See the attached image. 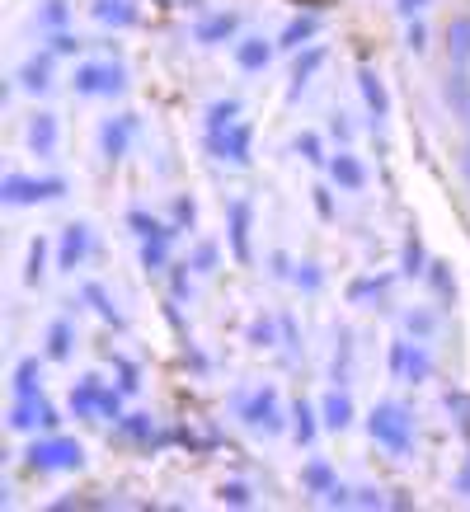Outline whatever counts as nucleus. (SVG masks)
<instances>
[{
	"label": "nucleus",
	"instance_id": "1",
	"mask_svg": "<svg viewBox=\"0 0 470 512\" xmlns=\"http://www.w3.org/2000/svg\"><path fill=\"white\" fill-rule=\"evenodd\" d=\"M24 461H29L33 475H57V470H80L85 466V447H80L76 437H62V433H47L38 437L29 451H24Z\"/></svg>",
	"mask_w": 470,
	"mask_h": 512
},
{
	"label": "nucleus",
	"instance_id": "2",
	"mask_svg": "<svg viewBox=\"0 0 470 512\" xmlns=\"http://www.w3.org/2000/svg\"><path fill=\"white\" fill-rule=\"evenodd\" d=\"M367 433H372L376 447L409 451V442H414V419H409V409H400V404H376L372 414H367Z\"/></svg>",
	"mask_w": 470,
	"mask_h": 512
},
{
	"label": "nucleus",
	"instance_id": "3",
	"mask_svg": "<svg viewBox=\"0 0 470 512\" xmlns=\"http://www.w3.org/2000/svg\"><path fill=\"white\" fill-rule=\"evenodd\" d=\"M66 193V179H33V174H5L0 179V202L5 207H38Z\"/></svg>",
	"mask_w": 470,
	"mask_h": 512
},
{
	"label": "nucleus",
	"instance_id": "4",
	"mask_svg": "<svg viewBox=\"0 0 470 512\" xmlns=\"http://www.w3.org/2000/svg\"><path fill=\"white\" fill-rule=\"evenodd\" d=\"M71 409H76L80 419H90V414H99V419H123V400H118V390L99 386V376H85V381L71 390Z\"/></svg>",
	"mask_w": 470,
	"mask_h": 512
},
{
	"label": "nucleus",
	"instance_id": "5",
	"mask_svg": "<svg viewBox=\"0 0 470 512\" xmlns=\"http://www.w3.org/2000/svg\"><path fill=\"white\" fill-rule=\"evenodd\" d=\"M76 94H85V99H99V94H123L127 90V76L118 62H85L76 66Z\"/></svg>",
	"mask_w": 470,
	"mask_h": 512
},
{
	"label": "nucleus",
	"instance_id": "6",
	"mask_svg": "<svg viewBox=\"0 0 470 512\" xmlns=\"http://www.w3.org/2000/svg\"><path fill=\"white\" fill-rule=\"evenodd\" d=\"M250 141H254L250 123H235V127H226V132H212V137H207V146H212V156H217V160L250 165Z\"/></svg>",
	"mask_w": 470,
	"mask_h": 512
},
{
	"label": "nucleus",
	"instance_id": "7",
	"mask_svg": "<svg viewBox=\"0 0 470 512\" xmlns=\"http://www.w3.org/2000/svg\"><path fill=\"white\" fill-rule=\"evenodd\" d=\"M240 419L250 428H264V433H282V409H278V395L273 390H259L250 400L240 404Z\"/></svg>",
	"mask_w": 470,
	"mask_h": 512
},
{
	"label": "nucleus",
	"instance_id": "8",
	"mask_svg": "<svg viewBox=\"0 0 470 512\" xmlns=\"http://www.w3.org/2000/svg\"><path fill=\"white\" fill-rule=\"evenodd\" d=\"M132 132H137V118H132V113H118V118H109V123L99 127V146H104V160H109V165L127 156Z\"/></svg>",
	"mask_w": 470,
	"mask_h": 512
},
{
	"label": "nucleus",
	"instance_id": "9",
	"mask_svg": "<svg viewBox=\"0 0 470 512\" xmlns=\"http://www.w3.org/2000/svg\"><path fill=\"white\" fill-rule=\"evenodd\" d=\"M118 433H123L132 447H165V442H174V433H160L151 414H123V419H118Z\"/></svg>",
	"mask_w": 470,
	"mask_h": 512
},
{
	"label": "nucleus",
	"instance_id": "10",
	"mask_svg": "<svg viewBox=\"0 0 470 512\" xmlns=\"http://www.w3.org/2000/svg\"><path fill=\"white\" fill-rule=\"evenodd\" d=\"M85 254H90V226H85V221H71L62 231V245H57V268L71 273V268H80Z\"/></svg>",
	"mask_w": 470,
	"mask_h": 512
},
{
	"label": "nucleus",
	"instance_id": "11",
	"mask_svg": "<svg viewBox=\"0 0 470 512\" xmlns=\"http://www.w3.org/2000/svg\"><path fill=\"white\" fill-rule=\"evenodd\" d=\"M174 231H179V226H165V231H156V235H146V240H141V268H146V273H170V240H174Z\"/></svg>",
	"mask_w": 470,
	"mask_h": 512
},
{
	"label": "nucleus",
	"instance_id": "12",
	"mask_svg": "<svg viewBox=\"0 0 470 512\" xmlns=\"http://www.w3.org/2000/svg\"><path fill=\"white\" fill-rule=\"evenodd\" d=\"M19 90L24 94H47L52 90V52H38V57H29V62L19 66Z\"/></svg>",
	"mask_w": 470,
	"mask_h": 512
},
{
	"label": "nucleus",
	"instance_id": "13",
	"mask_svg": "<svg viewBox=\"0 0 470 512\" xmlns=\"http://www.w3.org/2000/svg\"><path fill=\"white\" fill-rule=\"evenodd\" d=\"M250 202H231V254H235V264H250L254 254H250Z\"/></svg>",
	"mask_w": 470,
	"mask_h": 512
},
{
	"label": "nucleus",
	"instance_id": "14",
	"mask_svg": "<svg viewBox=\"0 0 470 512\" xmlns=\"http://www.w3.org/2000/svg\"><path fill=\"white\" fill-rule=\"evenodd\" d=\"M90 15L99 19V24H109V29H132L137 24V0H94Z\"/></svg>",
	"mask_w": 470,
	"mask_h": 512
},
{
	"label": "nucleus",
	"instance_id": "15",
	"mask_svg": "<svg viewBox=\"0 0 470 512\" xmlns=\"http://www.w3.org/2000/svg\"><path fill=\"white\" fill-rule=\"evenodd\" d=\"M57 137H62L57 113H33V118H29V146H33V156H52V151H57Z\"/></svg>",
	"mask_w": 470,
	"mask_h": 512
},
{
	"label": "nucleus",
	"instance_id": "16",
	"mask_svg": "<svg viewBox=\"0 0 470 512\" xmlns=\"http://www.w3.org/2000/svg\"><path fill=\"white\" fill-rule=\"evenodd\" d=\"M273 52H278V43H268V38H240L235 43V66L240 71H264L273 62Z\"/></svg>",
	"mask_w": 470,
	"mask_h": 512
},
{
	"label": "nucleus",
	"instance_id": "17",
	"mask_svg": "<svg viewBox=\"0 0 470 512\" xmlns=\"http://www.w3.org/2000/svg\"><path fill=\"white\" fill-rule=\"evenodd\" d=\"M358 90H362V99H367L372 118L381 123V118L391 113V94H386V85H381V76H376L372 66H358Z\"/></svg>",
	"mask_w": 470,
	"mask_h": 512
},
{
	"label": "nucleus",
	"instance_id": "18",
	"mask_svg": "<svg viewBox=\"0 0 470 512\" xmlns=\"http://www.w3.org/2000/svg\"><path fill=\"white\" fill-rule=\"evenodd\" d=\"M315 33H320V19H315V15H297V19H287V29L278 33V47H282V52H301V47L315 43Z\"/></svg>",
	"mask_w": 470,
	"mask_h": 512
},
{
	"label": "nucleus",
	"instance_id": "19",
	"mask_svg": "<svg viewBox=\"0 0 470 512\" xmlns=\"http://www.w3.org/2000/svg\"><path fill=\"white\" fill-rule=\"evenodd\" d=\"M442 99L452 104V113H461L470 127V76H466V66H452L447 71V80H442Z\"/></svg>",
	"mask_w": 470,
	"mask_h": 512
},
{
	"label": "nucleus",
	"instance_id": "20",
	"mask_svg": "<svg viewBox=\"0 0 470 512\" xmlns=\"http://www.w3.org/2000/svg\"><path fill=\"white\" fill-rule=\"evenodd\" d=\"M329 179L339 188H348V193H358V188L367 184V170H362V160L353 156V151H339V156L329 160Z\"/></svg>",
	"mask_w": 470,
	"mask_h": 512
},
{
	"label": "nucleus",
	"instance_id": "21",
	"mask_svg": "<svg viewBox=\"0 0 470 512\" xmlns=\"http://www.w3.org/2000/svg\"><path fill=\"white\" fill-rule=\"evenodd\" d=\"M235 29H240V15H231V10H221V15H207L198 29H193V38L198 43H226V38H235Z\"/></svg>",
	"mask_w": 470,
	"mask_h": 512
},
{
	"label": "nucleus",
	"instance_id": "22",
	"mask_svg": "<svg viewBox=\"0 0 470 512\" xmlns=\"http://www.w3.org/2000/svg\"><path fill=\"white\" fill-rule=\"evenodd\" d=\"M320 423H325L329 433H344L348 423H353V400H348L344 390L325 395V404H320Z\"/></svg>",
	"mask_w": 470,
	"mask_h": 512
},
{
	"label": "nucleus",
	"instance_id": "23",
	"mask_svg": "<svg viewBox=\"0 0 470 512\" xmlns=\"http://www.w3.org/2000/svg\"><path fill=\"white\" fill-rule=\"evenodd\" d=\"M447 62L470 66V15H456L447 24Z\"/></svg>",
	"mask_w": 470,
	"mask_h": 512
},
{
	"label": "nucleus",
	"instance_id": "24",
	"mask_svg": "<svg viewBox=\"0 0 470 512\" xmlns=\"http://www.w3.org/2000/svg\"><path fill=\"white\" fill-rule=\"evenodd\" d=\"M71 348H76V329H71V320H52V325H47V362H66Z\"/></svg>",
	"mask_w": 470,
	"mask_h": 512
},
{
	"label": "nucleus",
	"instance_id": "25",
	"mask_svg": "<svg viewBox=\"0 0 470 512\" xmlns=\"http://www.w3.org/2000/svg\"><path fill=\"white\" fill-rule=\"evenodd\" d=\"M320 66H325V52H320V47H306V52L297 57V66H292V90H287V99H297V94L311 85V76L320 71Z\"/></svg>",
	"mask_w": 470,
	"mask_h": 512
},
{
	"label": "nucleus",
	"instance_id": "26",
	"mask_svg": "<svg viewBox=\"0 0 470 512\" xmlns=\"http://www.w3.org/2000/svg\"><path fill=\"white\" fill-rule=\"evenodd\" d=\"M38 409H43V395H33V400H15L10 404V433H33L38 428Z\"/></svg>",
	"mask_w": 470,
	"mask_h": 512
},
{
	"label": "nucleus",
	"instance_id": "27",
	"mask_svg": "<svg viewBox=\"0 0 470 512\" xmlns=\"http://www.w3.org/2000/svg\"><path fill=\"white\" fill-rule=\"evenodd\" d=\"M240 123V99H217V104H207V137L212 132H226V127Z\"/></svg>",
	"mask_w": 470,
	"mask_h": 512
},
{
	"label": "nucleus",
	"instance_id": "28",
	"mask_svg": "<svg viewBox=\"0 0 470 512\" xmlns=\"http://www.w3.org/2000/svg\"><path fill=\"white\" fill-rule=\"evenodd\" d=\"M43 386V372H38V357H24L15 367V400H33Z\"/></svg>",
	"mask_w": 470,
	"mask_h": 512
},
{
	"label": "nucleus",
	"instance_id": "29",
	"mask_svg": "<svg viewBox=\"0 0 470 512\" xmlns=\"http://www.w3.org/2000/svg\"><path fill=\"white\" fill-rule=\"evenodd\" d=\"M400 273H405V278H423V273H428V254H423L419 231L405 240V254H400Z\"/></svg>",
	"mask_w": 470,
	"mask_h": 512
},
{
	"label": "nucleus",
	"instance_id": "30",
	"mask_svg": "<svg viewBox=\"0 0 470 512\" xmlns=\"http://www.w3.org/2000/svg\"><path fill=\"white\" fill-rule=\"evenodd\" d=\"M85 301H90L94 306V315H99V320H104V325H123V315H118V306H113V296L104 292V287H99V282H90V287H85Z\"/></svg>",
	"mask_w": 470,
	"mask_h": 512
},
{
	"label": "nucleus",
	"instance_id": "31",
	"mask_svg": "<svg viewBox=\"0 0 470 512\" xmlns=\"http://www.w3.org/2000/svg\"><path fill=\"white\" fill-rule=\"evenodd\" d=\"M334 470L325 466V461H311V466L301 470V489H306V494H329V489H334Z\"/></svg>",
	"mask_w": 470,
	"mask_h": 512
},
{
	"label": "nucleus",
	"instance_id": "32",
	"mask_svg": "<svg viewBox=\"0 0 470 512\" xmlns=\"http://www.w3.org/2000/svg\"><path fill=\"white\" fill-rule=\"evenodd\" d=\"M292 437H297L301 447H311V442H315V409L306 400L292 409Z\"/></svg>",
	"mask_w": 470,
	"mask_h": 512
},
{
	"label": "nucleus",
	"instance_id": "33",
	"mask_svg": "<svg viewBox=\"0 0 470 512\" xmlns=\"http://www.w3.org/2000/svg\"><path fill=\"white\" fill-rule=\"evenodd\" d=\"M423 278L433 282V292H438L442 301H452V296H456V278H452V264H442V259H433V264H428V273H423Z\"/></svg>",
	"mask_w": 470,
	"mask_h": 512
},
{
	"label": "nucleus",
	"instance_id": "34",
	"mask_svg": "<svg viewBox=\"0 0 470 512\" xmlns=\"http://www.w3.org/2000/svg\"><path fill=\"white\" fill-rule=\"evenodd\" d=\"M433 376V357L423 353V343L414 339V348H409V367H405V381L409 386H419V381H428Z\"/></svg>",
	"mask_w": 470,
	"mask_h": 512
},
{
	"label": "nucleus",
	"instance_id": "35",
	"mask_svg": "<svg viewBox=\"0 0 470 512\" xmlns=\"http://www.w3.org/2000/svg\"><path fill=\"white\" fill-rule=\"evenodd\" d=\"M66 19H71V0H43V10H38V24L43 29H66Z\"/></svg>",
	"mask_w": 470,
	"mask_h": 512
},
{
	"label": "nucleus",
	"instance_id": "36",
	"mask_svg": "<svg viewBox=\"0 0 470 512\" xmlns=\"http://www.w3.org/2000/svg\"><path fill=\"white\" fill-rule=\"evenodd\" d=\"M43 273H47V240L38 235V240L29 245V268H24V282H29V287H38V282H43Z\"/></svg>",
	"mask_w": 470,
	"mask_h": 512
},
{
	"label": "nucleus",
	"instance_id": "37",
	"mask_svg": "<svg viewBox=\"0 0 470 512\" xmlns=\"http://www.w3.org/2000/svg\"><path fill=\"white\" fill-rule=\"evenodd\" d=\"M217 503H231V508H250L254 494H250V484L226 480V484H217Z\"/></svg>",
	"mask_w": 470,
	"mask_h": 512
},
{
	"label": "nucleus",
	"instance_id": "38",
	"mask_svg": "<svg viewBox=\"0 0 470 512\" xmlns=\"http://www.w3.org/2000/svg\"><path fill=\"white\" fill-rule=\"evenodd\" d=\"M47 52H52V57H76V52H80V38L71 29H57L52 38H47Z\"/></svg>",
	"mask_w": 470,
	"mask_h": 512
},
{
	"label": "nucleus",
	"instance_id": "39",
	"mask_svg": "<svg viewBox=\"0 0 470 512\" xmlns=\"http://www.w3.org/2000/svg\"><path fill=\"white\" fill-rule=\"evenodd\" d=\"M405 329H409V334H414V339H428V334H433V329H438V320H433V315H428V311H409L405 315Z\"/></svg>",
	"mask_w": 470,
	"mask_h": 512
},
{
	"label": "nucleus",
	"instance_id": "40",
	"mask_svg": "<svg viewBox=\"0 0 470 512\" xmlns=\"http://www.w3.org/2000/svg\"><path fill=\"white\" fill-rule=\"evenodd\" d=\"M297 151H301V160H311V165H320V160H325V146H320V137H315V132H301Z\"/></svg>",
	"mask_w": 470,
	"mask_h": 512
},
{
	"label": "nucleus",
	"instance_id": "41",
	"mask_svg": "<svg viewBox=\"0 0 470 512\" xmlns=\"http://www.w3.org/2000/svg\"><path fill=\"white\" fill-rule=\"evenodd\" d=\"M188 268L193 264H170V296L174 301H184L188 296Z\"/></svg>",
	"mask_w": 470,
	"mask_h": 512
},
{
	"label": "nucleus",
	"instance_id": "42",
	"mask_svg": "<svg viewBox=\"0 0 470 512\" xmlns=\"http://www.w3.org/2000/svg\"><path fill=\"white\" fill-rule=\"evenodd\" d=\"M127 226H132L141 240H146V235H156V231H165V226H160L156 217H146V212H127Z\"/></svg>",
	"mask_w": 470,
	"mask_h": 512
},
{
	"label": "nucleus",
	"instance_id": "43",
	"mask_svg": "<svg viewBox=\"0 0 470 512\" xmlns=\"http://www.w3.org/2000/svg\"><path fill=\"white\" fill-rule=\"evenodd\" d=\"M71 508H109V503H104V498H85V494L57 498V503H52V512H71Z\"/></svg>",
	"mask_w": 470,
	"mask_h": 512
},
{
	"label": "nucleus",
	"instance_id": "44",
	"mask_svg": "<svg viewBox=\"0 0 470 512\" xmlns=\"http://www.w3.org/2000/svg\"><path fill=\"white\" fill-rule=\"evenodd\" d=\"M405 47H409V52H423V47H428V29H423V19H409Z\"/></svg>",
	"mask_w": 470,
	"mask_h": 512
},
{
	"label": "nucleus",
	"instance_id": "45",
	"mask_svg": "<svg viewBox=\"0 0 470 512\" xmlns=\"http://www.w3.org/2000/svg\"><path fill=\"white\" fill-rule=\"evenodd\" d=\"M409 348H414V343H405V339L391 348V372L400 376V381H405V367H409Z\"/></svg>",
	"mask_w": 470,
	"mask_h": 512
},
{
	"label": "nucleus",
	"instance_id": "46",
	"mask_svg": "<svg viewBox=\"0 0 470 512\" xmlns=\"http://www.w3.org/2000/svg\"><path fill=\"white\" fill-rule=\"evenodd\" d=\"M447 409H456V414H461V428H466V433H470V395H461V390H452V395H447Z\"/></svg>",
	"mask_w": 470,
	"mask_h": 512
},
{
	"label": "nucleus",
	"instance_id": "47",
	"mask_svg": "<svg viewBox=\"0 0 470 512\" xmlns=\"http://www.w3.org/2000/svg\"><path fill=\"white\" fill-rule=\"evenodd\" d=\"M381 292H386V282H367V278H362V282H353V287H348V301H362V296H381Z\"/></svg>",
	"mask_w": 470,
	"mask_h": 512
},
{
	"label": "nucleus",
	"instance_id": "48",
	"mask_svg": "<svg viewBox=\"0 0 470 512\" xmlns=\"http://www.w3.org/2000/svg\"><path fill=\"white\" fill-rule=\"evenodd\" d=\"M113 367H118V376H123V381H118V386H123V395H132V390L141 386V381H137V367H132V362H123V357H118Z\"/></svg>",
	"mask_w": 470,
	"mask_h": 512
},
{
	"label": "nucleus",
	"instance_id": "49",
	"mask_svg": "<svg viewBox=\"0 0 470 512\" xmlns=\"http://www.w3.org/2000/svg\"><path fill=\"white\" fill-rule=\"evenodd\" d=\"M428 5H433V0H395V15H400V19H419Z\"/></svg>",
	"mask_w": 470,
	"mask_h": 512
},
{
	"label": "nucleus",
	"instance_id": "50",
	"mask_svg": "<svg viewBox=\"0 0 470 512\" xmlns=\"http://www.w3.org/2000/svg\"><path fill=\"white\" fill-rule=\"evenodd\" d=\"M292 278H297L306 292H315V287H320V268H315V264H297V273H292Z\"/></svg>",
	"mask_w": 470,
	"mask_h": 512
},
{
	"label": "nucleus",
	"instance_id": "51",
	"mask_svg": "<svg viewBox=\"0 0 470 512\" xmlns=\"http://www.w3.org/2000/svg\"><path fill=\"white\" fill-rule=\"evenodd\" d=\"M212 264H217V245H198V254H193V268H198V273H212Z\"/></svg>",
	"mask_w": 470,
	"mask_h": 512
},
{
	"label": "nucleus",
	"instance_id": "52",
	"mask_svg": "<svg viewBox=\"0 0 470 512\" xmlns=\"http://www.w3.org/2000/svg\"><path fill=\"white\" fill-rule=\"evenodd\" d=\"M57 423H62V414L43 400V409H38V428H43V433H57Z\"/></svg>",
	"mask_w": 470,
	"mask_h": 512
},
{
	"label": "nucleus",
	"instance_id": "53",
	"mask_svg": "<svg viewBox=\"0 0 470 512\" xmlns=\"http://www.w3.org/2000/svg\"><path fill=\"white\" fill-rule=\"evenodd\" d=\"M325 503L329 508H348V503H353V489H348V484H334V489L325 494Z\"/></svg>",
	"mask_w": 470,
	"mask_h": 512
},
{
	"label": "nucleus",
	"instance_id": "54",
	"mask_svg": "<svg viewBox=\"0 0 470 512\" xmlns=\"http://www.w3.org/2000/svg\"><path fill=\"white\" fill-rule=\"evenodd\" d=\"M311 193H315V212L325 221H334V198H329V188H311Z\"/></svg>",
	"mask_w": 470,
	"mask_h": 512
},
{
	"label": "nucleus",
	"instance_id": "55",
	"mask_svg": "<svg viewBox=\"0 0 470 512\" xmlns=\"http://www.w3.org/2000/svg\"><path fill=\"white\" fill-rule=\"evenodd\" d=\"M250 343L268 348V343H273V325H264V320H254V325H250Z\"/></svg>",
	"mask_w": 470,
	"mask_h": 512
},
{
	"label": "nucleus",
	"instance_id": "56",
	"mask_svg": "<svg viewBox=\"0 0 470 512\" xmlns=\"http://www.w3.org/2000/svg\"><path fill=\"white\" fill-rule=\"evenodd\" d=\"M353 503H358V508H386V498L376 494V489H358V494H353Z\"/></svg>",
	"mask_w": 470,
	"mask_h": 512
},
{
	"label": "nucleus",
	"instance_id": "57",
	"mask_svg": "<svg viewBox=\"0 0 470 512\" xmlns=\"http://www.w3.org/2000/svg\"><path fill=\"white\" fill-rule=\"evenodd\" d=\"M174 226H193V202L188 198L174 202Z\"/></svg>",
	"mask_w": 470,
	"mask_h": 512
},
{
	"label": "nucleus",
	"instance_id": "58",
	"mask_svg": "<svg viewBox=\"0 0 470 512\" xmlns=\"http://www.w3.org/2000/svg\"><path fill=\"white\" fill-rule=\"evenodd\" d=\"M456 489H461V494H470V461L461 466V475H456Z\"/></svg>",
	"mask_w": 470,
	"mask_h": 512
},
{
	"label": "nucleus",
	"instance_id": "59",
	"mask_svg": "<svg viewBox=\"0 0 470 512\" xmlns=\"http://www.w3.org/2000/svg\"><path fill=\"white\" fill-rule=\"evenodd\" d=\"M391 508H414V498L405 494V489H395V498H391Z\"/></svg>",
	"mask_w": 470,
	"mask_h": 512
},
{
	"label": "nucleus",
	"instance_id": "60",
	"mask_svg": "<svg viewBox=\"0 0 470 512\" xmlns=\"http://www.w3.org/2000/svg\"><path fill=\"white\" fill-rule=\"evenodd\" d=\"M461 179H466V184H470V146H466V151H461Z\"/></svg>",
	"mask_w": 470,
	"mask_h": 512
},
{
	"label": "nucleus",
	"instance_id": "61",
	"mask_svg": "<svg viewBox=\"0 0 470 512\" xmlns=\"http://www.w3.org/2000/svg\"><path fill=\"white\" fill-rule=\"evenodd\" d=\"M292 5H320V0H292Z\"/></svg>",
	"mask_w": 470,
	"mask_h": 512
}]
</instances>
